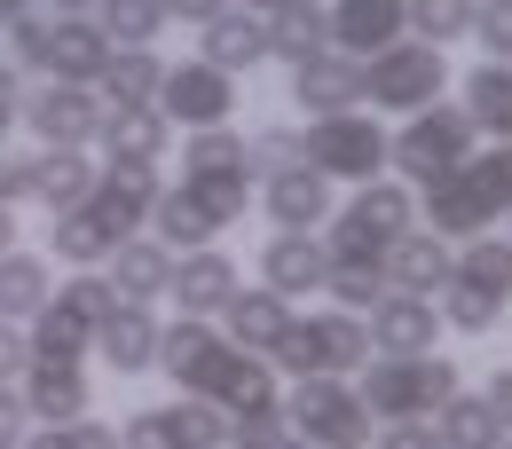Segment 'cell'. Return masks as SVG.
Returning a JSON list of instances; mask_svg holds the SVG:
<instances>
[{
    "label": "cell",
    "mask_w": 512,
    "mask_h": 449,
    "mask_svg": "<svg viewBox=\"0 0 512 449\" xmlns=\"http://www.w3.org/2000/svg\"><path fill=\"white\" fill-rule=\"evenodd\" d=\"M174 190L190 197L213 229H237V221L253 213V166H182Z\"/></svg>",
    "instance_id": "d4e9b609"
},
{
    "label": "cell",
    "mask_w": 512,
    "mask_h": 449,
    "mask_svg": "<svg viewBox=\"0 0 512 449\" xmlns=\"http://www.w3.org/2000/svg\"><path fill=\"white\" fill-rule=\"evenodd\" d=\"M449 260H457V245H442L434 229H402V237L386 245L379 276H386V292H418V300H434V292L449 284Z\"/></svg>",
    "instance_id": "603a6c76"
},
{
    "label": "cell",
    "mask_w": 512,
    "mask_h": 449,
    "mask_svg": "<svg viewBox=\"0 0 512 449\" xmlns=\"http://www.w3.org/2000/svg\"><path fill=\"white\" fill-rule=\"evenodd\" d=\"M268 449H308V442H292V434H284V442H268Z\"/></svg>",
    "instance_id": "6125c7cd"
},
{
    "label": "cell",
    "mask_w": 512,
    "mask_h": 449,
    "mask_svg": "<svg viewBox=\"0 0 512 449\" xmlns=\"http://www.w3.org/2000/svg\"><path fill=\"white\" fill-rule=\"evenodd\" d=\"M111 229L87 213V205H71V213H48V260H64V268H103L111 260Z\"/></svg>",
    "instance_id": "836d02e7"
},
{
    "label": "cell",
    "mask_w": 512,
    "mask_h": 449,
    "mask_svg": "<svg viewBox=\"0 0 512 449\" xmlns=\"http://www.w3.org/2000/svg\"><path fill=\"white\" fill-rule=\"evenodd\" d=\"M16 449H64V434H56V426H32V434H24Z\"/></svg>",
    "instance_id": "9f6ffc18"
},
{
    "label": "cell",
    "mask_w": 512,
    "mask_h": 449,
    "mask_svg": "<svg viewBox=\"0 0 512 449\" xmlns=\"http://www.w3.org/2000/svg\"><path fill=\"white\" fill-rule=\"evenodd\" d=\"M229 8H253V16H276L284 0H229Z\"/></svg>",
    "instance_id": "94428289"
},
{
    "label": "cell",
    "mask_w": 512,
    "mask_h": 449,
    "mask_svg": "<svg viewBox=\"0 0 512 449\" xmlns=\"http://www.w3.org/2000/svg\"><path fill=\"white\" fill-rule=\"evenodd\" d=\"M363 331H371V355H434L442 347V316L418 292H379V308L363 316Z\"/></svg>",
    "instance_id": "ac0fdd59"
},
{
    "label": "cell",
    "mask_w": 512,
    "mask_h": 449,
    "mask_svg": "<svg viewBox=\"0 0 512 449\" xmlns=\"http://www.w3.org/2000/svg\"><path fill=\"white\" fill-rule=\"evenodd\" d=\"M473 150H481V134L465 119V103H426V111H410L402 127L386 134V174L410 182V190H434V182H449Z\"/></svg>",
    "instance_id": "277c9868"
},
{
    "label": "cell",
    "mask_w": 512,
    "mask_h": 449,
    "mask_svg": "<svg viewBox=\"0 0 512 449\" xmlns=\"http://www.w3.org/2000/svg\"><path fill=\"white\" fill-rule=\"evenodd\" d=\"M24 363H32V347H24V323H0V386L24 379Z\"/></svg>",
    "instance_id": "816d5d0a"
},
{
    "label": "cell",
    "mask_w": 512,
    "mask_h": 449,
    "mask_svg": "<svg viewBox=\"0 0 512 449\" xmlns=\"http://www.w3.org/2000/svg\"><path fill=\"white\" fill-rule=\"evenodd\" d=\"M323 292H331V308H347V316H371L386 292L379 268H347V260H331V276H323Z\"/></svg>",
    "instance_id": "60d3db41"
},
{
    "label": "cell",
    "mask_w": 512,
    "mask_h": 449,
    "mask_svg": "<svg viewBox=\"0 0 512 449\" xmlns=\"http://www.w3.org/2000/svg\"><path fill=\"white\" fill-rule=\"evenodd\" d=\"M449 276H465V284H481V292H497L512 308V237L505 229H481V237H465L457 260H449Z\"/></svg>",
    "instance_id": "d590c367"
},
{
    "label": "cell",
    "mask_w": 512,
    "mask_h": 449,
    "mask_svg": "<svg viewBox=\"0 0 512 449\" xmlns=\"http://www.w3.org/2000/svg\"><path fill=\"white\" fill-rule=\"evenodd\" d=\"M95 158L87 150H32V205L40 213H71V205H87V190H95Z\"/></svg>",
    "instance_id": "83f0119b"
},
{
    "label": "cell",
    "mask_w": 512,
    "mask_h": 449,
    "mask_svg": "<svg viewBox=\"0 0 512 449\" xmlns=\"http://www.w3.org/2000/svg\"><path fill=\"white\" fill-rule=\"evenodd\" d=\"M434 316H442V331L481 339V331H497V323H505V300H497V292H481V284H465V276H449L442 292H434Z\"/></svg>",
    "instance_id": "8d00e7d4"
},
{
    "label": "cell",
    "mask_w": 512,
    "mask_h": 449,
    "mask_svg": "<svg viewBox=\"0 0 512 449\" xmlns=\"http://www.w3.org/2000/svg\"><path fill=\"white\" fill-rule=\"evenodd\" d=\"M245 292V276H237V260L221 253V245H197V253H174V276H166V300L182 308V316L213 323L229 300Z\"/></svg>",
    "instance_id": "4fadbf2b"
},
{
    "label": "cell",
    "mask_w": 512,
    "mask_h": 449,
    "mask_svg": "<svg viewBox=\"0 0 512 449\" xmlns=\"http://www.w3.org/2000/svg\"><path fill=\"white\" fill-rule=\"evenodd\" d=\"M158 371L182 386V394H197V402H221L229 418H276L284 410L276 371L260 355H245V347H229L221 323H197V316L166 323L158 331Z\"/></svg>",
    "instance_id": "6da1fadb"
},
{
    "label": "cell",
    "mask_w": 512,
    "mask_h": 449,
    "mask_svg": "<svg viewBox=\"0 0 512 449\" xmlns=\"http://www.w3.org/2000/svg\"><path fill=\"white\" fill-rule=\"evenodd\" d=\"M56 292V260L48 253H0V323H32Z\"/></svg>",
    "instance_id": "f1b7e54d"
},
{
    "label": "cell",
    "mask_w": 512,
    "mask_h": 449,
    "mask_svg": "<svg viewBox=\"0 0 512 449\" xmlns=\"http://www.w3.org/2000/svg\"><path fill=\"white\" fill-rule=\"evenodd\" d=\"M56 434H64V449H119V426H103L95 410H87V418H71V426H56Z\"/></svg>",
    "instance_id": "c3c4849f"
},
{
    "label": "cell",
    "mask_w": 512,
    "mask_h": 449,
    "mask_svg": "<svg viewBox=\"0 0 512 449\" xmlns=\"http://www.w3.org/2000/svg\"><path fill=\"white\" fill-rule=\"evenodd\" d=\"M434 442H442V449H497V442H505V418L489 410V394L457 386L442 410H434Z\"/></svg>",
    "instance_id": "4dcf8cb0"
},
{
    "label": "cell",
    "mask_w": 512,
    "mask_h": 449,
    "mask_svg": "<svg viewBox=\"0 0 512 449\" xmlns=\"http://www.w3.org/2000/svg\"><path fill=\"white\" fill-rule=\"evenodd\" d=\"M331 48V24H323V0H284L276 16H268V56L276 64H308Z\"/></svg>",
    "instance_id": "1f68e13d"
},
{
    "label": "cell",
    "mask_w": 512,
    "mask_h": 449,
    "mask_svg": "<svg viewBox=\"0 0 512 449\" xmlns=\"http://www.w3.org/2000/svg\"><path fill=\"white\" fill-rule=\"evenodd\" d=\"M323 276H331V253H323L316 229H276V237L260 245V284H268L276 300L323 292Z\"/></svg>",
    "instance_id": "d6986e66"
},
{
    "label": "cell",
    "mask_w": 512,
    "mask_h": 449,
    "mask_svg": "<svg viewBox=\"0 0 512 449\" xmlns=\"http://www.w3.org/2000/svg\"><path fill=\"white\" fill-rule=\"evenodd\" d=\"M229 0H166V24H213Z\"/></svg>",
    "instance_id": "db71d44e"
},
{
    "label": "cell",
    "mask_w": 512,
    "mask_h": 449,
    "mask_svg": "<svg viewBox=\"0 0 512 449\" xmlns=\"http://www.w3.org/2000/svg\"><path fill=\"white\" fill-rule=\"evenodd\" d=\"M158 79H166V56H158V48H111L95 95H103V103H158Z\"/></svg>",
    "instance_id": "e575fe53"
},
{
    "label": "cell",
    "mask_w": 512,
    "mask_h": 449,
    "mask_svg": "<svg viewBox=\"0 0 512 449\" xmlns=\"http://www.w3.org/2000/svg\"><path fill=\"white\" fill-rule=\"evenodd\" d=\"M56 300H64L79 323H103L111 308H119V292H111V276H103V268H71L64 284H56Z\"/></svg>",
    "instance_id": "ab89813d"
},
{
    "label": "cell",
    "mask_w": 512,
    "mask_h": 449,
    "mask_svg": "<svg viewBox=\"0 0 512 449\" xmlns=\"http://www.w3.org/2000/svg\"><path fill=\"white\" fill-rule=\"evenodd\" d=\"M103 166H166L174 150V127L158 103H103Z\"/></svg>",
    "instance_id": "5bb4252c"
},
{
    "label": "cell",
    "mask_w": 512,
    "mask_h": 449,
    "mask_svg": "<svg viewBox=\"0 0 512 449\" xmlns=\"http://www.w3.org/2000/svg\"><path fill=\"white\" fill-rule=\"evenodd\" d=\"M371 449H442V442H434V418H394L371 434Z\"/></svg>",
    "instance_id": "7dc6e473"
},
{
    "label": "cell",
    "mask_w": 512,
    "mask_h": 449,
    "mask_svg": "<svg viewBox=\"0 0 512 449\" xmlns=\"http://www.w3.org/2000/svg\"><path fill=\"white\" fill-rule=\"evenodd\" d=\"M158 111H166V127H237V79L229 71H213L205 56H190V64H166V79H158Z\"/></svg>",
    "instance_id": "30bf717a"
},
{
    "label": "cell",
    "mask_w": 512,
    "mask_h": 449,
    "mask_svg": "<svg viewBox=\"0 0 512 449\" xmlns=\"http://www.w3.org/2000/svg\"><path fill=\"white\" fill-rule=\"evenodd\" d=\"M103 0H48V16H95Z\"/></svg>",
    "instance_id": "6f0895ef"
},
{
    "label": "cell",
    "mask_w": 512,
    "mask_h": 449,
    "mask_svg": "<svg viewBox=\"0 0 512 449\" xmlns=\"http://www.w3.org/2000/svg\"><path fill=\"white\" fill-rule=\"evenodd\" d=\"M158 308H142V300H119L111 316L95 323V355L119 371V379H142V371H158Z\"/></svg>",
    "instance_id": "ffe728a7"
},
{
    "label": "cell",
    "mask_w": 512,
    "mask_h": 449,
    "mask_svg": "<svg viewBox=\"0 0 512 449\" xmlns=\"http://www.w3.org/2000/svg\"><path fill=\"white\" fill-rule=\"evenodd\" d=\"M465 119L489 142H512V64H473L465 71Z\"/></svg>",
    "instance_id": "d6a6232c"
},
{
    "label": "cell",
    "mask_w": 512,
    "mask_h": 449,
    "mask_svg": "<svg viewBox=\"0 0 512 449\" xmlns=\"http://www.w3.org/2000/svg\"><path fill=\"white\" fill-rule=\"evenodd\" d=\"M95 24H103L111 48H150V40L166 32V0H103Z\"/></svg>",
    "instance_id": "74e56055"
},
{
    "label": "cell",
    "mask_w": 512,
    "mask_h": 449,
    "mask_svg": "<svg viewBox=\"0 0 512 449\" xmlns=\"http://www.w3.org/2000/svg\"><path fill=\"white\" fill-rule=\"evenodd\" d=\"M284 434L308 449H371V410H363V394L355 379H292L284 394Z\"/></svg>",
    "instance_id": "52a82bcc"
},
{
    "label": "cell",
    "mask_w": 512,
    "mask_h": 449,
    "mask_svg": "<svg viewBox=\"0 0 512 449\" xmlns=\"http://www.w3.org/2000/svg\"><path fill=\"white\" fill-rule=\"evenodd\" d=\"M457 363L449 355H371L355 371V394L371 410V426H394V418H434L449 394H457Z\"/></svg>",
    "instance_id": "8992f818"
},
{
    "label": "cell",
    "mask_w": 512,
    "mask_h": 449,
    "mask_svg": "<svg viewBox=\"0 0 512 449\" xmlns=\"http://www.w3.org/2000/svg\"><path fill=\"white\" fill-rule=\"evenodd\" d=\"M158 197H166V174H158V166H103V174H95V190H87V213L127 245V237L150 229Z\"/></svg>",
    "instance_id": "7c38bea8"
},
{
    "label": "cell",
    "mask_w": 512,
    "mask_h": 449,
    "mask_svg": "<svg viewBox=\"0 0 512 449\" xmlns=\"http://www.w3.org/2000/svg\"><path fill=\"white\" fill-rule=\"evenodd\" d=\"M449 87V48H426V40H394L363 64V103H379V119H410L426 103H442Z\"/></svg>",
    "instance_id": "9c48e42d"
},
{
    "label": "cell",
    "mask_w": 512,
    "mask_h": 449,
    "mask_svg": "<svg viewBox=\"0 0 512 449\" xmlns=\"http://www.w3.org/2000/svg\"><path fill=\"white\" fill-rule=\"evenodd\" d=\"M481 394H489V410L505 418V434H512V371H505V363H497V379L481 386Z\"/></svg>",
    "instance_id": "11a10c76"
},
{
    "label": "cell",
    "mask_w": 512,
    "mask_h": 449,
    "mask_svg": "<svg viewBox=\"0 0 512 449\" xmlns=\"http://www.w3.org/2000/svg\"><path fill=\"white\" fill-rule=\"evenodd\" d=\"M497 449H512V434H505V442H497Z\"/></svg>",
    "instance_id": "be15d7a7"
},
{
    "label": "cell",
    "mask_w": 512,
    "mask_h": 449,
    "mask_svg": "<svg viewBox=\"0 0 512 449\" xmlns=\"http://www.w3.org/2000/svg\"><path fill=\"white\" fill-rule=\"evenodd\" d=\"M497 221H512V142L473 150L449 182L418 190V229H434L442 245H465V237H481Z\"/></svg>",
    "instance_id": "7a4b0ae2"
},
{
    "label": "cell",
    "mask_w": 512,
    "mask_h": 449,
    "mask_svg": "<svg viewBox=\"0 0 512 449\" xmlns=\"http://www.w3.org/2000/svg\"><path fill=\"white\" fill-rule=\"evenodd\" d=\"M245 158H253V174H284V166H300V127H260V134H245Z\"/></svg>",
    "instance_id": "f6af8a7d"
},
{
    "label": "cell",
    "mask_w": 512,
    "mask_h": 449,
    "mask_svg": "<svg viewBox=\"0 0 512 449\" xmlns=\"http://www.w3.org/2000/svg\"><path fill=\"white\" fill-rule=\"evenodd\" d=\"M260 213H268V229H323L331 213H339V197L323 182L316 166H284V174H260Z\"/></svg>",
    "instance_id": "e0dca14e"
},
{
    "label": "cell",
    "mask_w": 512,
    "mask_h": 449,
    "mask_svg": "<svg viewBox=\"0 0 512 449\" xmlns=\"http://www.w3.org/2000/svg\"><path fill=\"white\" fill-rule=\"evenodd\" d=\"M371 363V331L347 308H316V316H292L284 339L268 347V371L276 379H355Z\"/></svg>",
    "instance_id": "5b68a950"
},
{
    "label": "cell",
    "mask_w": 512,
    "mask_h": 449,
    "mask_svg": "<svg viewBox=\"0 0 512 449\" xmlns=\"http://www.w3.org/2000/svg\"><path fill=\"white\" fill-rule=\"evenodd\" d=\"M300 166H316L323 182H379L386 174V127L379 111H331L300 127Z\"/></svg>",
    "instance_id": "ba28073f"
},
{
    "label": "cell",
    "mask_w": 512,
    "mask_h": 449,
    "mask_svg": "<svg viewBox=\"0 0 512 449\" xmlns=\"http://www.w3.org/2000/svg\"><path fill=\"white\" fill-rule=\"evenodd\" d=\"M0 253H16V205H0Z\"/></svg>",
    "instance_id": "680465c9"
},
{
    "label": "cell",
    "mask_w": 512,
    "mask_h": 449,
    "mask_svg": "<svg viewBox=\"0 0 512 449\" xmlns=\"http://www.w3.org/2000/svg\"><path fill=\"white\" fill-rule=\"evenodd\" d=\"M24 127L40 134V150H87L103 134V95L71 87V79H48V87L24 95Z\"/></svg>",
    "instance_id": "8fae6325"
},
{
    "label": "cell",
    "mask_w": 512,
    "mask_h": 449,
    "mask_svg": "<svg viewBox=\"0 0 512 449\" xmlns=\"http://www.w3.org/2000/svg\"><path fill=\"white\" fill-rule=\"evenodd\" d=\"M323 24H331V48H339V56H355V64H371L379 48L410 40L402 0H331V8H323Z\"/></svg>",
    "instance_id": "2e32d148"
},
{
    "label": "cell",
    "mask_w": 512,
    "mask_h": 449,
    "mask_svg": "<svg viewBox=\"0 0 512 449\" xmlns=\"http://www.w3.org/2000/svg\"><path fill=\"white\" fill-rule=\"evenodd\" d=\"M24 8H40V0H0V24H16Z\"/></svg>",
    "instance_id": "91938a15"
},
{
    "label": "cell",
    "mask_w": 512,
    "mask_h": 449,
    "mask_svg": "<svg viewBox=\"0 0 512 449\" xmlns=\"http://www.w3.org/2000/svg\"><path fill=\"white\" fill-rule=\"evenodd\" d=\"M213 323H221V339H229V347H245V355L268 363V347H276V339H284V323H292V300H276V292L260 284V292H237Z\"/></svg>",
    "instance_id": "4316f807"
},
{
    "label": "cell",
    "mask_w": 512,
    "mask_h": 449,
    "mask_svg": "<svg viewBox=\"0 0 512 449\" xmlns=\"http://www.w3.org/2000/svg\"><path fill=\"white\" fill-rule=\"evenodd\" d=\"M16 402L32 410V426H71L95 410V379H87V363H24Z\"/></svg>",
    "instance_id": "9a60e30c"
},
{
    "label": "cell",
    "mask_w": 512,
    "mask_h": 449,
    "mask_svg": "<svg viewBox=\"0 0 512 449\" xmlns=\"http://www.w3.org/2000/svg\"><path fill=\"white\" fill-rule=\"evenodd\" d=\"M197 56L213 71H229V79H245V71L268 64V16L253 8H221L213 24H197Z\"/></svg>",
    "instance_id": "7402d4cb"
},
{
    "label": "cell",
    "mask_w": 512,
    "mask_h": 449,
    "mask_svg": "<svg viewBox=\"0 0 512 449\" xmlns=\"http://www.w3.org/2000/svg\"><path fill=\"white\" fill-rule=\"evenodd\" d=\"M103 276H111V292L119 300H166V276H174V253L142 229V237H127V245H111V260H103Z\"/></svg>",
    "instance_id": "484cf974"
},
{
    "label": "cell",
    "mask_w": 512,
    "mask_h": 449,
    "mask_svg": "<svg viewBox=\"0 0 512 449\" xmlns=\"http://www.w3.org/2000/svg\"><path fill=\"white\" fill-rule=\"evenodd\" d=\"M402 229H418V190L410 182H394V174H379V182H355V197L323 221V253L347 260V268H379L386 245L402 237Z\"/></svg>",
    "instance_id": "3957f363"
},
{
    "label": "cell",
    "mask_w": 512,
    "mask_h": 449,
    "mask_svg": "<svg viewBox=\"0 0 512 449\" xmlns=\"http://www.w3.org/2000/svg\"><path fill=\"white\" fill-rule=\"evenodd\" d=\"M111 64V40L95 16H48V79H71V87H95Z\"/></svg>",
    "instance_id": "cb8c5ba5"
},
{
    "label": "cell",
    "mask_w": 512,
    "mask_h": 449,
    "mask_svg": "<svg viewBox=\"0 0 512 449\" xmlns=\"http://www.w3.org/2000/svg\"><path fill=\"white\" fill-rule=\"evenodd\" d=\"M0 205H32V158L0 150Z\"/></svg>",
    "instance_id": "f907efd6"
},
{
    "label": "cell",
    "mask_w": 512,
    "mask_h": 449,
    "mask_svg": "<svg viewBox=\"0 0 512 449\" xmlns=\"http://www.w3.org/2000/svg\"><path fill=\"white\" fill-rule=\"evenodd\" d=\"M24 434H32V410L16 402V386H0V449H16Z\"/></svg>",
    "instance_id": "f5cc1de1"
},
{
    "label": "cell",
    "mask_w": 512,
    "mask_h": 449,
    "mask_svg": "<svg viewBox=\"0 0 512 449\" xmlns=\"http://www.w3.org/2000/svg\"><path fill=\"white\" fill-rule=\"evenodd\" d=\"M292 103H300L308 119L363 111V64L339 56V48H323V56H308V64H292Z\"/></svg>",
    "instance_id": "44dd1931"
},
{
    "label": "cell",
    "mask_w": 512,
    "mask_h": 449,
    "mask_svg": "<svg viewBox=\"0 0 512 449\" xmlns=\"http://www.w3.org/2000/svg\"><path fill=\"white\" fill-rule=\"evenodd\" d=\"M402 16H410V40H426V48L473 40V0H402Z\"/></svg>",
    "instance_id": "f35d334b"
},
{
    "label": "cell",
    "mask_w": 512,
    "mask_h": 449,
    "mask_svg": "<svg viewBox=\"0 0 512 449\" xmlns=\"http://www.w3.org/2000/svg\"><path fill=\"white\" fill-rule=\"evenodd\" d=\"M24 347H32V363H87V355H95V323H79L64 300L48 292V308L24 323Z\"/></svg>",
    "instance_id": "f546056e"
},
{
    "label": "cell",
    "mask_w": 512,
    "mask_h": 449,
    "mask_svg": "<svg viewBox=\"0 0 512 449\" xmlns=\"http://www.w3.org/2000/svg\"><path fill=\"white\" fill-rule=\"evenodd\" d=\"M0 40H8V71H48V16L40 8H24L16 24H0Z\"/></svg>",
    "instance_id": "7bdbcfd3"
},
{
    "label": "cell",
    "mask_w": 512,
    "mask_h": 449,
    "mask_svg": "<svg viewBox=\"0 0 512 449\" xmlns=\"http://www.w3.org/2000/svg\"><path fill=\"white\" fill-rule=\"evenodd\" d=\"M24 127V71L0 64V150H8V134Z\"/></svg>",
    "instance_id": "681fc988"
},
{
    "label": "cell",
    "mask_w": 512,
    "mask_h": 449,
    "mask_svg": "<svg viewBox=\"0 0 512 449\" xmlns=\"http://www.w3.org/2000/svg\"><path fill=\"white\" fill-rule=\"evenodd\" d=\"M174 418H182V442H190V449H229V410H221V402L182 394V402H174Z\"/></svg>",
    "instance_id": "ee69618b"
},
{
    "label": "cell",
    "mask_w": 512,
    "mask_h": 449,
    "mask_svg": "<svg viewBox=\"0 0 512 449\" xmlns=\"http://www.w3.org/2000/svg\"><path fill=\"white\" fill-rule=\"evenodd\" d=\"M119 449H190V442H182V418H174V402H150V410H134L127 426H119Z\"/></svg>",
    "instance_id": "b9f144b4"
},
{
    "label": "cell",
    "mask_w": 512,
    "mask_h": 449,
    "mask_svg": "<svg viewBox=\"0 0 512 449\" xmlns=\"http://www.w3.org/2000/svg\"><path fill=\"white\" fill-rule=\"evenodd\" d=\"M473 40L489 48V64H512V0H473Z\"/></svg>",
    "instance_id": "bcb514c9"
}]
</instances>
